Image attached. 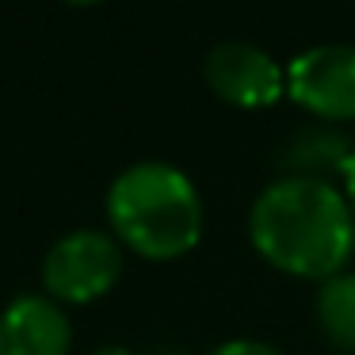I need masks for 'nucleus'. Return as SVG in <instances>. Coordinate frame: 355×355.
I'll use <instances>...</instances> for the list:
<instances>
[{"label":"nucleus","mask_w":355,"mask_h":355,"mask_svg":"<svg viewBox=\"0 0 355 355\" xmlns=\"http://www.w3.org/2000/svg\"><path fill=\"white\" fill-rule=\"evenodd\" d=\"M65 4H77V8H85V4H100V0H65Z\"/></svg>","instance_id":"f8f14e48"},{"label":"nucleus","mask_w":355,"mask_h":355,"mask_svg":"<svg viewBox=\"0 0 355 355\" xmlns=\"http://www.w3.org/2000/svg\"><path fill=\"white\" fill-rule=\"evenodd\" d=\"M248 241L271 268L324 283L340 275L355 252V210L347 195L324 180L283 176L256 195Z\"/></svg>","instance_id":"f257e3e1"},{"label":"nucleus","mask_w":355,"mask_h":355,"mask_svg":"<svg viewBox=\"0 0 355 355\" xmlns=\"http://www.w3.org/2000/svg\"><path fill=\"white\" fill-rule=\"evenodd\" d=\"M347 153H352V141H347L340 130L309 126V130H298L291 141H286L279 164H283L291 176L324 180V184H332L329 176H340V172H344Z\"/></svg>","instance_id":"0eeeda50"},{"label":"nucleus","mask_w":355,"mask_h":355,"mask_svg":"<svg viewBox=\"0 0 355 355\" xmlns=\"http://www.w3.org/2000/svg\"><path fill=\"white\" fill-rule=\"evenodd\" d=\"M123 275V245L103 230H73L42 256V286L58 306H88Z\"/></svg>","instance_id":"7ed1b4c3"},{"label":"nucleus","mask_w":355,"mask_h":355,"mask_svg":"<svg viewBox=\"0 0 355 355\" xmlns=\"http://www.w3.org/2000/svg\"><path fill=\"white\" fill-rule=\"evenodd\" d=\"M202 77H207L210 92L222 103L241 111H260L271 107L286 96V69L271 54H263L252 42H218L210 46L207 62H202Z\"/></svg>","instance_id":"39448f33"},{"label":"nucleus","mask_w":355,"mask_h":355,"mask_svg":"<svg viewBox=\"0 0 355 355\" xmlns=\"http://www.w3.org/2000/svg\"><path fill=\"white\" fill-rule=\"evenodd\" d=\"M92 355H134L130 347H123V344H107V347H96Z\"/></svg>","instance_id":"9b49d317"},{"label":"nucleus","mask_w":355,"mask_h":355,"mask_svg":"<svg viewBox=\"0 0 355 355\" xmlns=\"http://www.w3.org/2000/svg\"><path fill=\"white\" fill-rule=\"evenodd\" d=\"M210 355H283V352L263 344V340H225V344H218Z\"/></svg>","instance_id":"1a4fd4ad"},{"label":"nucleus","mask_w":355,"mask_h":355,"mask_svg":"<svg viewBox=\"0 0 355 355\" xmlns=\"http://www.w3.org/2000/svg\"><path fill=\"white\" fill-rule=\"evenodd\" d=\"M340 184H344V195H347V202H352V210H355V146H352V153H347L344 172H340Z\"/></svg>","instance_id":"9d476101"},{"label":"nucleus","mask_w":355,"mask_h":355,"mask_svg":"<svg viewBox=\"0 0 355 355\" xmlns=\"http://www.w3.org/2000/svg\"><path fill=\"white\" fill-rule=\"evenodd\" d=\"M73 324L46 294H24L0 313V355H69Z\"/></svg>","instance_id":"423d86ee"},{"label":"nucleus","mask_w":355,"mask_h":355,"mask_svg":"<svg viewBox=\"0 0 355 355\" xmlns=\"http://www.w3.org/2000/svg\"><path fill=\"white\" fill-rule=\"evenodd\" d=\"M317 324L336 352L355 355V271L324 279L317 291Z\"/></svg>","instance_id":"6e6552de"},{"label":"nucleus","mask_w":355,"mask_h":355,"mask_svg":"<svg viewBox=\"0 0 355 355\" xmlns=\"http://www.w3.org/2000/svg\"><path fill=\"white\" fill-rule=\"evenodd\" d=\"M111 237L141 260H180L202 241V199L180 168L138 161L107 187Z\"/></svg>","instance_id":"f03ea898"},{"label":"nucleus","mask_w":355,"mask_h":355,"mask_svg":"<svg viewBox=\"0 0 355 355\" xmlns=\"http://www.w3.org/2000/svg\"><path fill=\"white\" fill-rule=\"evenodd\" d=\"M286 96L324 123L355 119V46H309L286 65Z\"/></svg>","instance_id":"20e7f679"}]
</instances>
